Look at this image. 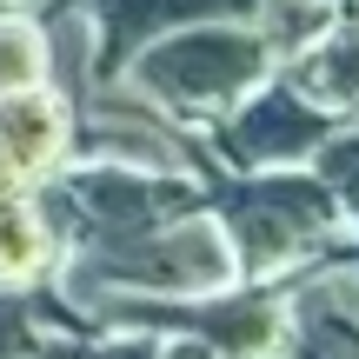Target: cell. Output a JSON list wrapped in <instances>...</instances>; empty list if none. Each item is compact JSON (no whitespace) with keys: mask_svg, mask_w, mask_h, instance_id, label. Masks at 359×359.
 Here are the masks:
<instances>
[{"mask_svg":"<svg viewBox=\"0 0 359 359\" xmlns=\"http://www.w3.org/2000/svg\"><path fill=\"white\" fill-rule=\"evenodd\" d=\"M273 74L266 40L246 20H193L160 34L127 60V80L140 100L167 107V114H219V107L246 100L259 80Z\"/></svg>","mask_w":359,"mask_h":359,"instance_id":"1","label":"cell"},{"mask_svg":"<svg viewBox=\"0 0 359 359\" xmlns=\"http://www.w3.org/2000/svg\"><path fill=\"white\" fill-rule=\"evenodd\" d=\"M219 213H226V233H233V259L246 266H280L293 259L299 246H313L326 226H333L339 200L326 180L313 173H253V180H226L219 187Z\"/></svg>","mask_w":359,"mask_h":359,"instance_id":"2","label":"cell"},{"mask_svg":"<svg viewBox=\"0 0 359 359\" xmlns=\"http://www.w3.org/2000/svg\"><path fill=\"white\" fill-rule=\"evenodd\" d=\"M233 266H240L233 240L213 219H180V226H154L120 246H87L74 286L127 280V286H154V293H213V286L233 280Z\"/></svg>","mask_w":359,"mask_h":359,"instance_id":"3","label":"cell"},{"mask_svg":"<svg viewBox=\"0 0 359 359\" xmlns=\"http://www.w3.org/2000/svg\"><path fill=\"white\" fill-rule=\"evenodd\" d=\"M326 140H333V114L320 100H306L293 80H273V87L259 80L246 93V107L219 127V160L246 173H273V167L313 160Z\"/></svg>","mask_w":359,"mask_h":359,"instance_id":"4","label":"cell"},{"mask_svg":"<svg viewBox=\"0 0 359 359\" xmlns=\"http://www.w3.org/2000/svg\"><path fill=\"white\" fill-rule=\"evenodd\" d=\"M80 7H87V20H93V40H100L93 74L120 80L127 60L140 47H154L160 34L193 27V20H246L253 0H80Z\"/></svg>","mask_w":359,"mask_h":359,"instance_id":"5","label":"cell"},{"mask_svg":"<svg viewBox=\"0 0 359 359\" xmlns=\"http://www.w3.org/2000/svg\"><path fill=\"white\" fill-rule=\"evenodd\" d=\"M67 147H74V127H67L60 93L47 87L0 93V187H27V180L53 173Z\"/></svg>","mask_w":359,"mask_h":359,"instance_id":"6","label":"cell"},{"mask_svg":"<svg viewBox=\"0 0 359 359\" xmlns=\"http://www.w3.org/2000/svg\"><path fill=\"white\" fill-rule=\"evenodd\" d=\"M293 87L306 93V100H320L326 114H333V107L359 114V20H333L326 40H313V47L299 53L293 60Z\"/></svg>","mask_w":359,"mask_h":359,"instance_id":"7","label":"cell"},{"mask_svg":"<svg viewBox=\"0 0 359 359\" xmlns=\"http://www.w3.org/2000/svg\"><path fill=\"white\" fill-rule=\"evenodd\" d=\"M333 20H339L333 0H253V13H246V27L266 40L273 60H299L313 40H326Z\"/></svg>","mask_w":359,"mask_h":359,"instance_id":"8","label":"cell"},{"mask_svg":"<svg viewBox=\"0 0 359 359\" xmlns=\"http://www.w3.org/2000/svg\"><path fill=\"white\" fill-rule=\"evenodd\" d=\"M47 246H53V233L40 219V206L20 200V187H0V280L7 286L34 280L47 266Z\"/></svg>","mask_w":359,"mask_h":359,"instance_id":"9","label":"cell"},{"mask_svg":"<svg viewBox=\"0 0 359 359\" xmlns=\"http://www.w3.org/2000/svg\"><path fill=\"white\" fill-rule=\"evenodd\" d=\"M27 87H47V40H40L34 13L0 7V93H27Z\"/></svg>","mask_w":359,"mask_h":359,"instance_id":"10","label":"cell"},{"mask_svg":"<svg viewBox=\"0 0 359 359\" xmlns=\"http://www.w3.org/2000/svg\"><path fill=\"white\" fill-rule=\"evenodd\" d=\"M293 359H359V326L339 313V299H320V320L306 326Z\"/></svg>","mask_w":359,"mask_h":359,"instance_id":"11","label":"cell"},{"mask_svg":"<svg viewBox=\"0 0 359 359\" xmlns=\"http://www.w3.org/2000/svg\"><path fill=\"white\" fill-rule=\"evenodd\" d=\"M320 180L333 187L339 206L359 213V133H333V140L320 147Z\"/></svg>","mask_w":359,"mask_h":359,"instance_id":"12","label":"cell"},{"mask_svg":"<svg viewBox=\"0 0 359 359\" xmlns=\"http://www.w3.org/2000/svg\"><path fill=\"white\" fill-rule=\"evenodd\" d=\"M20 353H27V313L0 306V359H20Z\"/></svg>","mask_w":359,"mask_h":359,"instance_id":"13","label":"cell"},{"mask_svg":"<svg viewBox=\"0 0 359 359\" xmlns=\"http://www.w3.org/2000/svg\"><path fill=\"white\" fill-rule=\"evenodd\" d=\"M40 359H154V346H114V353H40Z\"/></svg>","mask_w":359,"mask_h":359,"instance_id":"14","label":"cell"},{"mask_svg":"<svg viewBox=\"0 0 359 359\" xmlns=\"http://www.w3.org/2000/svg\"><path fill=\"white\" fill-rule=\"evenodd\" d=\"M167 359H219V346H206V339H180Z\"/></svg>","mask_w":359,"mask_h":359,"instance_id":"15","label":"cell"},{"mask_svg":"<svg viewBox=\"0 0 359 359\" xmlns=\"http://www.w3.org/2000/svg\"><path fill=\"white\" fill-rule=\"evenodd\" d=\"M0 7H7V0H0Z\"/></svg>","mask_w":359,"mask_h":359,"instance_id":"16","label":"cell"},{"mask_svg":"<svg viewBox=\"0 0 359 359\" xmlns=\"http://www.w3.org/2000/svg\"><path fill=\"white\" fill-rule=\"evenodd\" d=\"M333 7H339V0H333Z\"/></svg>","mask_w":359,"mask_h":359,"instance_id":"17","label":"cell"}]
</instances>
